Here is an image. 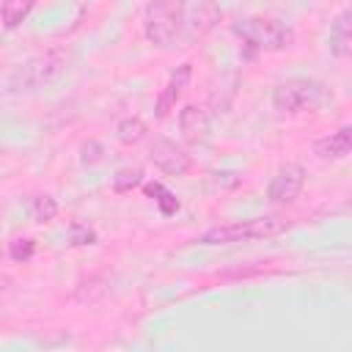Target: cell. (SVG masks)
<instances>
[{
	"mask_svg": "<svg viewBox=\"0 0 352 352\" xmlns=\"http://www.w3.org/2000/svg\"><path fill=\"white\" fill-rule=\"evenodd\" d=\"M187 28V0H151L143 16V33L157 50H173Z\"/></svg>",
	"mask_w": 352,
	"mask_h": 352,
	"instance_id": "6da1fadb",
	"label": "cell"
},
{
	"mask_svg": "<svg viewBox=\"0 0 352 352\" xmlns=\"http://www.w3.org/2000/svg\"><path fill=\"white\" fill-rule=\"evenodd\" d=\"M292 226V220L280 214H264V217H248L236 223H223L206 228L195 242L198 245H234V242H253V239H270L283 234Z\"/></svg>",
	"mask_w": 352,
	"mask_h": 352,
	"instance_id": "7a4b0ae2",
	"label": "cell"
},
{
	"mask_svg": "<svg viewBox=\"0 0 352 352\" xmlns=\"http://www.w3.org/2000/svg\"><path fill=\"white\" fill-rule=\"evenodd\" d=\"M231 30L248 47H256L261 52H280V50H289L294 41V33L289 25H283L275 16H264V14L239 16L231 22Z\"/></svg>",
	"mask_w": 352,
	"mask_h": 352,
	"instance_id": "3957f363",
	"label": "cell"
},
{
	"mask_svg": "<svg viewBox=\"0 0 352 352\" xmlns=\"http://www.w3.org/2000/svg\"><path fill=\"white\" fill-rule=\"evenodd\" d=\"M66 63H69V52L63 47H52L47 52H38L33 55L30 60H25L14 77H11V91H36L47 82H52L55 77H60L66 72Z\"/></svg>",
	"mask_w": 352,
	"mask_h": 352,
	"instance_id": "277c9868",
	"label": "cell"
},
{
	"mask_svg": "<svg viewBox=\"0 0 352 352\" xmlns=\"http://www.w3.org/2000/svg\"><path fill=\"white\" fill-rule=\"evenodd\" d=\"M327 99V88L314 77H289L272 88V107L280 113L316 110Z\"/></svg>",
	"mask_w": 352,
	"mask_h": 352,
	"instance_id": "5b68a950",
	"label": "cell"
},
{
	"mask_svg": "<svg viewBox=\"0 0 352 352\" xmlns=\"http://www.w3.org/2000/svg\"><path fill=\"white\" fill-rule=\"evenodd\" d=\"M302 187H305V168L300 162H283L267 184V201L275 206H286L297 201Z\"/></svg>",
	"mask_w": 352,
	"mask_h": 352,
	"instance_id": "8992f818",
	"label": "cell"
},
{
	"mask_svg": "<svg viewBox=\"0 0 352 352\" xmlns=\"http://www.w3.org/2000/svg\"><path fill=\"white\" fill-rule=\"evenodd\" d=\"M148 160L165 176H184L192 168L190 154L182 146H176L173 140H168V138H154L148 143Z\"/></svg>",
	"mask_w": 352,
	"mask_h": 352,
	"instance_id": "52a82bcc",
	"label": "cell"
},
{
	"mask_svg": "<svg viewBox=\"0 0 352 352\" xmlns=\"http://www.w3.org/2000/svg\"><path fill=\"white\" fill-rule=\"evenodd\" d=\"M190 77H192V63H182V66H176V69L170 72L165 88L160 91V96H157V102H154V116H157V118H168V116L176 110V102L182 99V94H184Z\"/></svg>",
	"mask_w": 352,
	"mask_h": 352,
	"instance_id": "ba28073f",
	"label": "cell"
},
{
	"mask_svg": "<svg viewBox=\"0 0 352 352\" xmlns=\"http://www.w3.org/2000/svg\"><path fill=\"white\" fill-rule=\"evenodd\" d=\"M179 129H182V138L195 146V143H204V140L209 138V132H212V118H209V113H206L204 107H198V104H184V107L179 110Z\"/></svg>",
	"mask_w": 352,
	"mask_h": 352,
	"instance_id": "9c48e42d",
	"label": "cell"
},
{
	"mask_svg": "<svg viewBox=\"0 0 352 352\" xmlns=\"http://www.w3.org/2000/svg\"><path fill=\"white\" fill-rule=\"evenodd\" d=\"M349 151H352V126L349 124L314 143V154L319 160H344V157H349Z\"/></svg>",
	"mask_w": 352,
	"mask_h": 352,
	"instance_id": "30bf717a",
	"label": "cell"
},
{
	"mask_svg": "<svg viewBox=\"0 0 352 352\" xmlns=\"http://www.w3.org/2000/svg\"><path fill=\"white\" fill-rule=\"evenodd\" d=\"M330 52L336 58H349L352 52V11L344 8L333 22H330Z\"/></svg>",
	"mask_w": 352,
	"mask_h": 352,
	"instance_id": "8fae6325",
	"label": "cell"
},
{
	"mask_svg": "<svg viewBox=\"0 0 352 352\" xmlns=\"http://www.w3.org/2000/svg\"><path fill=\"white\" fill-rule=\"evenodd\" d=\"M36 3H38V0H0V19H3V28H6V30L19 28V25L30 16V11L36 8Z\"/></svg>",
	"mask_w": 352,
	"mask_h": 352,
	"instance_id": "7c38bea8",
	"label": "cell"
},
{
	"mask_svg": "<svg viewBox=\"0 0 352 352\" xmlns=\"http://www.w3.org/2000/svg\"><path fill=\"white\" fill-rule=\"evenodd\" d=\"M146 135H148V126H146V121L138 118V116L121 118V121L116 124V140H118L121 146H138Z\"/></svg>",
	"mask_w": 352,
	"mask_h": 352,
	"instance_id": "4fadbf2b",
	"label": "cell"
},
{
	"mask_svg": "<svg viewBox=\"0 0 352 352\" xmlns=\"http://www.w3.org/2000/svg\"><path fill=\"white\" fill-rule=\"evenodd\" d=\"M28 212H30V217H33L36 223H50V220H55V214H58V201H55L50 192H38V195L30 198Z\"/></svg>",
	"mask_w": 352,
	"mask_h": 352,
	"instance_id": "5bb4252c",
	"label": "cell"
},
{
	"mask_svg": "<svg viewBox=\"0 0 352 352\" xmlns=\"http://www.w3.org/2000/svg\"><path fill=\"white\" fill-rule=\"evenodd\" d=\"M143 190H146L148 198L157 201V206H160L162 214H176V212H179V198H176L165 184H160V182H148V184H143Z\"/></svg>",
	"mask_w": 352,
	"mask_h": 352,
	"instance_id": "9a60e30c",
	"label": "cell"
},
{
	"mask_svg": "<svg viewBox=\"0 0 352 352\" xmlns=\"http://www.w3.org/2000/svg\"><path fill=\"white\" fill-rule=\"evenodd\" d=\"M140 184H143V168H138V165L121 168V170H116V176H113V190H116V192H132V190L140 187Z\"/></svg>",
	"mask_w": 352,
	"mask_h": 352,
	"instance_id": "2e32d148",
	"label": "cell"
},
{
	"mask_svg": "<svg viewBox=\"0 0 352 352\" xmlns=\"http://www.w3.org/2000/svg\"><path fill=\"white\" fill-rule=\"evenodd\" d=\"M104 154H107V148H104L99 140H88V143H82V148H80V162H82L85 168H94V165L104 162Z\"/></svg>",
	"mask_w": 352,
	"mask_h": 352,
	"instance_id": "e0dca14e",
	"label": "cell"
},
{
	"mask_svg": "<svg viewBox=\"0 0 352 352\" xmlns=\"http://www.w3.org/2000/svg\"><path fill=\"white\" fill-rule=\"evenodd\" d=\"M33 253H36V242L30 236H16L8 242V256L14 261H28V258H33Z\"/></svg>",
	"mask_w": 352,
	"mask_h": 352,
	"instance_id": "ac0fdd59",
	"label": "cell"
},
{
	"mask_svg": "<svg viewBox=\"0 0 352 352\" xmlns=\"http://www.w3.org/2000/svg\"><path fill=\"white\" fill-rule=\"evenodd\" d=\"M69 245H74V248L96 245V231L88 228V226H82V223H74V226L69 228Z\"/></svg>",
	"mask_w": 352,
	"mask_h": 352,
	"instance_id": "d6986e66",
	"label": "cell"
}]
</instances>
